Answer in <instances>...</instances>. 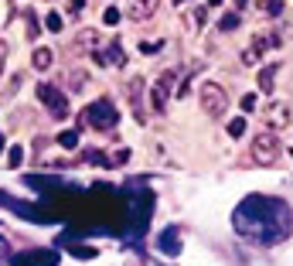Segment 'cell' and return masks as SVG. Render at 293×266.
Here are the masks:
<instances>
[{"instance_id":"14","label":"cell","mask_w":293,"mask_h":266,"mask_svg":"<svg viewBox=\"0 0 293 266\" xmlns=\"http://www.w3.org/2000/svg\"><path fill=\"white\" fill-rule=\"evenodd\" d=\"M160 249H164V253H178L181 246L174 243V232H164V243H160Z\"/></svg>"},{"instance_id":"10","label":"cell","mask_w":293,"mask_h":266,"mask_svg":"<svg viewBox=\"0 0 293 266\" xmlns=\"http://www.w3.org/2000/svg\"><path fill=\"white\" fill-rule=\"evenodd\" d=\"M58 143L68 147V151H75V147H79V133H75V130H65V133L58 137Z\"/></svg>"},{"instance_id":"18","label":"cell","mask_w":293,"mask_h":266,"mask_svg":"<svg viewBox=\"0 0 293 266\" xmlns=\"http://www.w3.org/2000/svg\"><path fill=\"white\" fill-rule=\"evenodd\" d=\"M242 62H246V65H256V62H259V51H252V48H249L246 55H242Z\"/></svg>"},{"instance_id":"2","label":"cell","mask_w":293,"mask_h":266,"mask_svg":"<svg viewBox=\"0 0 293 266\" xmlns=\"http://www.w3.org/2000/svg\"><path fill=\"white\" fill-rule=\"evenodd\" d=\"M85 120H89V127H96V130H113L116 123H120V113H116V106L99 99V103H92L89 109H85Z\"/></svg>"},{"instance_id":"21","label":"cell","mask_w":293,"mask_h":266,"mask_svg":"<svg viewBox=\"0 0 293 266\" xmlns=\"http://www.w3.org/2000/svg\"><path fill=\"white\" fill-rule=\"evenodd\" d=\"M82 7H85V0H68V11H75V14H79Z\"/></svg>"},{"instance_id":"22","label":"cell","mask_w":293,"mask_h":266,"mask_svg":"<svg viewBox=\"0 0 293 266\" xmlns=\"http://www.w3.org/2000/svg\"><path fill=\"white\" fill-rule=\"evenodd\" d=\"M126 161H130V151H120V154L113 157V164H126Z\"/></svg>"},{"instance_id":"3","label":"cell","mask_w":293,"mask_h":266,"mask_svg":"<svg viewBox=\"0 0 293 266\" xmlns=\"http://www.w3.org/2000/svg\"><path fill=\"white\" fill-rule=\"evenodd\" d=\"M252 157L259 164H276L280 161V140L273 137V133H259V137L252 140Z\"/></svg>"},{"instance_id":"28","label":"cell","mask_w":293,"mask_h":266,"mask_svg":"<svg viewBox=\"0 0 293 266\" xmlns=\"http://www.w3.org/2000/svg\"><path fill=\"white\" fill-rule=\"evenodd\" d=\"M174 4H184V0H174Z\"/></svg>"},{"instance_id":"4","label":"cell","mask_w":293,"mask_h":266,"mask_svg":"<svg viewBox=\"0 0 293 266\" xmlns=\"http://www.w3.org/2000/svg\"><path fill=\"white\" fill-rule=\"evenodd\" d=\"M201 106L208 116H222L225 113V89L218 82H204L201 85Z\"/></svg>"},{"instance_id":"23","label":"cell","mask_w":293,"mask_h":266,"mask_svg":"<svg viewBox=\"0 0 293 266\" xmlns=\"http://www.w3.org/2000/svg\"><path fill=\"white\" fill-rule=\"evenodd\" d=\"M82 79H85V75H82V72H75V75H72V89H82Z\"/></svg>"},{"instance_id":"6","label":"cell","mask_w":293,"mask_h":266,"mask_svg":"<svg viewBox=\"0 0 293 266\" xmlns=\"http://www.w3.org/2000/svg\"><path fill=\"white\" fill-rule=\"evenodd\" d=\"M276 72H280V65H266V69L259 72V89H262V93H273V85H276Z\"/></svg>"},{"instance_id":"27","label":"cell","mask_w":293,"mask_h":266,"mask_svg":"<svg viewBox=\"0 0 293 266\" xmlns=\"http://www.w3.org/2000/svg\"><path fill=\"white\" fill-rule=\"evenodd\" d=\"M208 4H222V0H208Z\"/></svg>"},{"instance_id":"11","label":"cell","mask_w":293,"mask_h":266,"mask_svg":"<svg viewBox=\"0 0 293 266\" xmlns=\"http://www.w3.org/2000/svg\"><path fill=\"white\" fill-rule=\"evenodd\" d=\"M21 161H24V147L14 143L11 151H7V167H21Z\"/></svg>"},{"instance_id":"13","label":"cell","mask_w":293,"mask_h":266,"mask_svg":"<svg viewBox=\"0 0 293 266\" xmlns=\"http://www.w3.org/2000/svg\"><path fill=\"white\" fill-rule=\"evenodd\" d=\"M228 133H232V137H242V133H246V120H242V116H236V120L228 123Z\"/></svg>"},{"instance_id":"25","label":"cell","mask_w":293,"mask_h":266,"mask_svg":"<svg viewBox=\"0 0 293 266\" xmlns=\"http://www.w3.org/2000/svg\"><path fill=\"white\" fill-rule=\"evenodd\" d=\"M7 253H11V246H7V243H4V239H0V259H4V256H7Z\"/></svg>"},{"instance_id":"7","label":"cell","mask_w":293,"mask_h":266,"mask_svg":"<svg viewBox=\"0 0 293 266\" xmlns=\"http://www.w3.org/2000/svg\"><path fill=\"white\" fill-rule=\"evenodd\" d=\"M174 82H178V72L167 69V72H160V79H157V85H154V89H157L160 96H167L170 89H174Z\"/></svg>"},{"instance_id":"15","label":"cell","mask_w":293,"mask_h":266,"mask_svg":"<svg viewBox=\"0 0 293 266\" xmlns=\"http://www.w3.org/2000/svg\"><path fill=\"white\" fill-rule=\"evenodd\" d=\"M85 161H89V164H109L99 151H85Z\"/></svg>"},{"instance_id":"26","label":"cell","mask_w":293,"mask_h":266,"mask_svg":"<svg viewBox=\"0 0 293 266\" xmlns=\"http://www.w3.org/2000/svg\"><path fill=\"white\" fill-rule=\"evenodd\" d=\"M246 4H249V0H236V7H239V11H242V7H246Z\"/></svg>"},{"instance_id":"1","label":"cell","mask_w":293,"mask_h":266,"mask_svg":"<svg viewBox=\"0 0 293 266\" xmlns=\"http://www.w3.org/2000/svg\"><path fill=\"white\" fill-rule=\"evenodd\" d=\"M38 99L48 106V113L55 116V120H65V116L72 113V109H68V99L62 96V89H55L51 82H41V85H38Z\"/></svg>"},{"instance_id":"17","label":"cell","mask_w":293,"mask_h":266,"mask_svg":"<svg viewBox=\"0 0 293 266\" xmlns=\"http://www.w3.org/2000/svg\"><path fill=\"white\" fill-rule=\"evenodd\" d=\"M140 51H143V55H157V51H160V41H150V45H140Z\"/></svg>"},{"instance_id":"20","label":"cell","mask_w":293,"mask_h":266,"mask_svg":"<svg viewBox=\"0 0 293 266\" xmlns=\"http://www.w3.org/2000/svg\"><path fill=\"white\" fill-rule=\"evenodd\" d=\"M120 21V11H116V7H109V11H106V24H116Z\"/></svg>"},{"instance_id":"5","label":"cell","mask_w":293,"mask_h":266,"mask_svg":"<svg viewBox=\"0 0 293 266\" xmlns=\"http://www.w3.org/2000/svg\"><path fill=\"white\" fill-rule=\"evenodd\" d=\"M154 7H157V0H133V4H130V17H133V21H143V17L154 14Z\"/></svg>"},{"instance_id":"24","label":"cell","mask_w":293,"mask_h":266,"mask_svg":"<svg viewBox=\"0 0 293 266\" xmlns=\"http://www.w3.org/2000/svg\"><path fill=\"white\" fill-rule=\"evenodd\" d=\"M4 58H7V45L0 41V72H4Z\"/></svg>"},{"instance_id":"12","label":"cell","mask_w":293,"mask_h":266,"mask_svg":"<svg viewBox=\"0 0 293 266\" xmlns=\"http://www.w3.org/2000/svg\"><path fill=\"white\" fill-rule=\"evenodd\" d=\"M218 27H222V31H236V27H239V14H236V11H232V14H222Z\"/></svg>"},{"instance_id":"9","label":"cell","mask_w":293,"mask_h":266,"mask_svg":"<svg viewBox=\"0 0 293 266\" xmlns=\"http://www.w3.org/2000/svg\"><path fill=\"white\" fill-rule=\"evenodd\" d=\"M109 55H96V62H109V65H126V55H123V48L113 45V48H106Z\"/></svg>"},{"instance_id":"19","label":"cell","mask_w":293,"mask_h":266,"mask_svg":"<svg viewBox=\"0 0 293 266\" xmlns=\"http://www.w3.org/2000/svg\"><path fill=\"white\" fill-rule=\"evenodd\" d=\"M242 109H246V113H252V109H256V96H252V93L242 99Z\"/></svg>"},{"instance_id":"8","label":"cell","mask_w":293,"mask_h":266,"mask_svg":"<svg viewBox=\"0 0 293 266\" xmlns=\"http://www.w3.org/2000/svg\"><path fill=\"white\" fill-rule=\"evenodd\" d=\"M51 62H55V55H51V48H34V69H38V72L51 69Z\"/></svg>"},{"instance_id":"16","label":"cell","mask_w":293,"mask_h":266,"mask_svg":"<svg viewBox=\"0 0 293 266\" xmlns=\"http://www.w3.org/2000/svg\"><path fill=\"white\" fill-rule=\"evenodd\" d=\"M48 31H62V17L58 14H48Z\"/></svg>"}]
</instances>
